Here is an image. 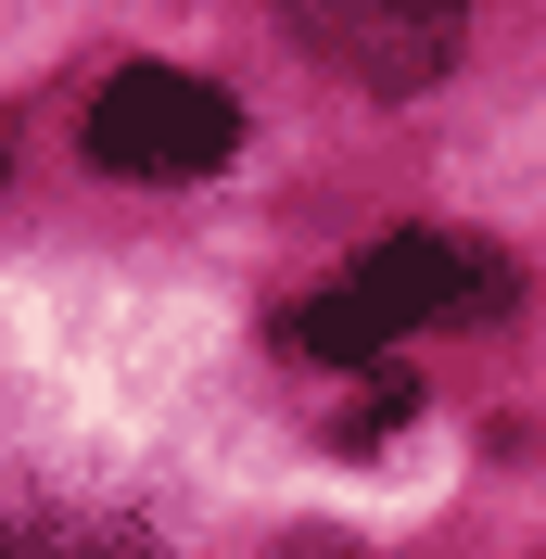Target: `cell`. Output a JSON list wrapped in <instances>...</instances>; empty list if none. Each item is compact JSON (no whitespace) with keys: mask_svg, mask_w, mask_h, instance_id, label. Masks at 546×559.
Returning <instances> with one entry per match:
<instances>
[{"mask_svg":"<svg viewBox=\"0 0 546 559\" xmlns=\"http://www.w3.org/2000/svg\"><path fill=\"white\" fill-rule=\"evenodd\" d=\"M509 293H521V267L496 242H471V229H394V242L343 254L293 306V344L318 369H369L407 331H483V318H509Z\"/></svg>","mask_w":546,"mask_h":559,"instance_id":"1","label":"cell"},{"mask_svg":"<svg viewBox=\"0 0 546 559\" xmlns=\"http://www.w3.org/2000/svg\"><path fill=\"white\" fill-rule=\"evenodd\" d=\"M280 13H293V38H306L318 64H343L381 103L432 90L458 64V38H471V0H280Z\"/></svg>","mask_w":546,"mask_h":559,"instance_id":"3","label":"cell"},{"mask_svg":"<svg viewBox=\"0 0 546 559\" xmlns=\"http://www.w3.org/2000/svg\"><path fill=\"white\" fill-rule=\"evenodd\" d=\"M0 559H153V547H140V522H115V509L0 496Z\"/></svg>","mask_w":546,"mask_h":559,"instance_id":"4","label":"cell"},{"mask_svg":"<svg viewBox=\"0 0 546 559\" xmlns=\"http://www.w3.org/2000/svg\"><path fill=\"white\" fill-rule=\"evenodd\" d=\"M280 559H356L343 534H280Z\"/></svg>","mask_w":546,"mask_h":559,"instance_id":"5","label":"cell"},{"mask_svg":"<svg viewBox=\"0 0 546 559\" xmlns=\"http://www.w3.org/2000/svg\"><path fill=\"white\" fill-rule=\"evenodd\" d=\"M229 140H241L229 90L191 64H128L90 90V166H115V178H204V166H229Z\"/></svg>","mask_w":546,"mask_h":559,"instance_id":"2","label":"cell"}]
</instances>
